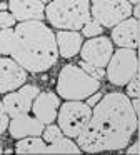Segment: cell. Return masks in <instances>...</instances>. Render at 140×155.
Returning <instances> with one entry per match:
<instances>
[{
  "label": "cell",
  "instance_id": "cell-2",
  "mask_svg": "<svg viewBox=\"0 0 140 155\" xmlns=\"http://www.w3.org/2000/svg\"><path fill=\"white\" fill-rule=\"evenodd\" d=\"M0 54L15 58L32 74L47 72L58 60L55 34L42 20H25L15 27L2 28Z\"/></svg>",
  "mask_w": 140,
  "mask_h": 155
},
{
  "label": "cell",
  "instance_id": "cell-7",
  "mask_svg": "<svg viewBox=\"0 0 140 155\" xmlns=\"http://www.w3.org/2000/svg\"><path fill=\"white\" fill-rule=\"evenodd\" d=\"M92 18L102 24V27L112 28L133 14L128 0H90Z\"/></svg>",
  "mask_w": 140,
  "mask_h": 155
},
{
  "label": "cell",
  "instance_id": "cell-14",
  "mask_svg": "<svg viewBox=\"0 0 140 155\" xmlns=\"http://www.w3.org/2000/svg\"><path fill=\"white\" fill-rule=\"evenodd\" d=\"M45 125L33 115L30 117L28 114L17 115L12 117L8 124V132L13 138H25V137H33V135H42Z\"/></svg>",
  "mask_w": 140,
  "mask_h": 155
},
{
  "label": "cell",
  "instance_id": "cell-20",
  "mask_svg": "<svg viewBox=\"0 0 140 155\" xmlns=\"http://www.w3.org/2000/svg\"><path fill=\"white\" fill-rule=\"evenodd\" d=\"M80 67H82L88 75H92L93 78H97V80H102V78L107 75V72H105L103 67H97V65H92V64H88V62H85V60L80 62Z\"/></svg>",
  "mask_w": 140,
  "mask_h": 155
},
{
  "label": "cell",
  "instance_id": "cell-4",
  "mask_svg": "<svg viewBox=\"0 0 140 155\" xmlns=\"http://www.w3.org/2000/svg\"><path fill=\"white\" fill-rule=\"evenodd\" d=\"M98 88L100 80L88 75L80 65H63L57 78V94L65 100H85Z\"/></svg>",
  "mask_w": 140,
  "mask_h": 155
},
{
  "label": "cell",
  "instance_id": "cell-18",
  "mask_svg": "<svg viewBox=\"0 0 140 155\" xmlns=\"http://www.w3.org/2000/svg\"><path fill=\"white\" fill-rule=\"evenodd\" d=\"M65 137V134L62 132V128L58 127V125H45V128H43L42 132V138L47 142V143H55V142H58L60 138Z\"/></svg>",
  "mask_w": 140,
  "mask_h": 155
},
{
  "label": "cell",
  "instance_id": "cell-9",
  "mask_svg": "<svg viewBox=\"0 0 140 155\" xmlns=\"http://www.w3.org/2000/svg\"><path fill=\"white\" fill-rule=\"evenodd\" d=\"M38 95V87L37 85H25L23 84L20 88L13 92H8L3 97V107L10 117L28 114L32 110V105L35 97Z\"/></svg>",
  "mask_w": 140,
  "mask_h": 155
},
{
  "label": "cell",
  "instance_id": "cell-12",
  "mask_svg": "<svg viewBox=\"0 0 140 155\" xmlns=\"http://www.w3.org/2000/svg\"><path fill=\"white\" fill-rule=\"evenodd\" d=\"M112 40L118 47L137 48L138 47V24L137 18H125L115 27H112Z\"/></svg>",
  "mask_w": 140,
  "mask_h": 155
},
{
  "label": "cell",
  "instance_id": "cell-23",
  "mask_svg": "<svg viewBox=\"0 0 140 155\" xmlns=\"http://www.w3.org/2000/svg\"><path fill=\"white\" fill-rule=\"evenodd\" d=\"M8 124H10V115L7 114L5 107H3V102H0V135L8 128Z\"/></svg>",
  "mask_w": 140,
  "mask_h": 155
},
{
  "label": "cell",
  "instance_id": "cell-26",
  "mask_svg": "<svg viewBox=\"0 0 140 155\" xmlns=\"http://www.w3.org/2000/svg\"><path fill=\"white\" fill-rule=\"evenodd\" d=\"M133 15H135L137 24H138V47H140V4L133 8Z\"/></svg>",
  "mask_w": 140,
  "mask_h": 155
},
{
  "label": "cell",
  "instance_id": "cell-30",
  "mask_svg": "<svg viewBox=\"0 0 140 155\" xmlns=\"http://www.w3.org/2000/svg\"><path fill=\"white\" fill-rule=\"evenodd\" d=\"M42 2H43V4H47V2H52V0H42Z\"/></svg>",
  "mask_w": 140,
  "mask_h": 155
},
{
  "label": "cell",
  "instance_id": "cell-19",
  "mask_svg": "<svg viewBox=\"0 0 140 155\" xmlns=\"http://www.w3.org/2000/svg\"><path fill=\"white\" fill-rule=\"evenodd\" d=\"M102 24L97 22L95 18H90L85 25L82 27V34L85 35L87 38H92V37H97V35H102Z\"/></svg>",
  "mask_w": 140,
  "mask_h": 155
},
{
  "label": "cell",
  "instance_id": "cell-16",
  "mask_svg": "<svg viewBox=\"0 0 140 155\" xmlns=\"http://www.w3.org/2000/svg\"><path fill=\"white\" fill-rule=\"evenodd\" d=\"M15 152L17 153H48V143L43 138H38V135L33 137H25L18 138L15 143Z\"/></svg>",
  "mask_w": 140,
  "mask_h": 155
},
{
  "label": "cell",
  "instance_id": "cell-22",
  "mask_svg": "<svg viewBox=\"0 0 140 155\" xmlns=\"http://www.w3.org/2000/svg\"><path fill=\"white\" fill-rule=\"evenodd\" d=\"M15 22H17V18L13 17L12 12L0 10V28H10V27H15Z\"/></svg>",
  "mask_w": 140,
  "mask_h": 155
},
{
  "label": "cell",
  "instance_id": "cell-13",
  "mask_svg": "<svg viewBox=\"0 0 140 155\" xmlns=\"http://www.w3.org/2000/svg\"><path fill=\"white\" fill-rule=\"evenodd\" d=\"M8 8L18 22L42 20L45 17V5L42 0H8Z\"/></svg>",
  "mask_w": 140,
  "mask_h": 155
},
{
  "label": "cell",
  "instance_id": "cell-31",
  "mask_svg": "<svg viewBox=\"0 0 140 155\" xmlns=\"http://www.w3.org/2000/svg\"><path fill=\"white\" fill-rule=\"evenodd\" d=\"M0 153H5V152H3V148H2V147H0Z\"/></svg>",
  "mask_w": 140,
  "mask_h": 155
},
{
  "label": "cell",
  "instance_id": "cell-3",
  "mask_svg": "<svg viewBox=\"0 0 140 155\" xmlns=\"http://www.w3.org/2000/svg\"><path fill=\"white\" fill-rule=\"evenodd\" d=\"M45 17L58 30H82L92 18L90 0H52L45 8Z\"/></svg>",
  "mask_w": 140,
  "mask_h": 155
},
{
  "label": "cell",
  "instance_id": "cell-27",
  "mask_svg": "<svg viewBox=\"0 0 140 155\" xmlns=\"http://www.w3.org/2000/svg\"><path fill=\"white\" fill-rule=\"evenodd\" d=\"M132 105H133V110H135L137 120H138V124H140V102L138 100H132Z\"/></svg>",
  "mask_w": 140,
  "mask_h": 155
},
{
  "label": "cell",
  "instance_id": "cell-1",
  "mask_svg": "<svg viewBox=\"0 0 140 155\" xmlns=\"http://www.w3.org/2000/svg\"><path fill=\"white\" fill-rule=\"evenodd\" d=\"M137 128L138 120L130 97L120 92H110L93 107L92 118L77 137V143L82 152L88 153L123 150L128 147Z\"/></svg>",
  "mask_w": 140,
  "mask_h": 155
},
{
  "label": "cell",
  "instance_id": "cell-28",
  "mask_svg": "<svg viewBox=\"0 0 140 155\" xmlns=\"http://www.w3.org/2000/svg\"><path fill=\"white\" fill-rule=\"evenodd\" d=\"M7 8H8V5H7V4H0V10H7Z\"/></svg>",
  "mask_w": 140,
  "mask_h": 155
},
{
  "label": "cell",
  "instance_id": "cell-10",
  "mask_svg": "<svg viewBox=\"0 0 140 155\" xmlns=\"http://www.w3.org/2000/svg\"><path fill=\"white\" fill-rule=\"evenodd\" d=\"M27 82V70L15 58L0 57V94H8L20 88Z\"/></svg>",
  "mask_w": 140,
  "mask_h": 155
},
{
  "label": "cell",
  "instance_id": "cell-24",
  "mask_svg": "<svg viewBox=\"0 0 140 155\" xmlns=\"http://www.w3.org/2000/svg\"><path fill=\"white\" fill-rule=\"evenodd\" d=\"M127 153H130V155L140 153V127L137 128V140H135V143L130 145V147H127Z\"/></svg>",
  "mask_w": 140,
  "mask_h": 155
},
{
  "label": "cell",
  "instance_id": "cell-8",
  "mask_svg": "<svg viewBox=\"0 0 140 155\" xmlns=\"http://www.w3.org/2000/svg\"><path fill=\"white\" fill-rule=\"evenodd\" d=\"M112 55H113V44L110 38L103 37V35L88 38L80 48L82 60L88 62L92 65H97V67H107Z\"/></svg>",
  "mask_w": 140,
  "mask_h": 155
},
{
  "label": "cell",
  "instance_id": "cell-15",
  "mask_svg": "<svg viewBox=\"0 0 140 155\" xmlns=\"http://www.w3.org/2000/svg\"><path fill=\"white\" fill-rule=\"evenodd\" d=\"M55 38H57L58 54L63 58L75 57L83 45L82 34H78V30H58L55 34Z\"/></svg>",
  "mask_w": 140,
  "mask_h": 155
},
{
  "label": "cell",
  "instance_id": "cell-5",
  "mask_svg": "<svg viewBox=\"0 0 140 155\" xmlns=\"http://www.w3.org/2000/svg\"><path fill=\"white\" fill-rule=\"evenodd\" d=\"M92 110L88 104L82 100H67L65 104L60 105V110L57 114V122L65 137L77 138L85 127L88 125L92 118Z\"/></svg>",
  "mask_w": 140,
  "mask_h": 155
},
{
  "label": "cell",
  "instance_id": "cell-25",
  "mask_svg": "<svg viewBox=\"0 0 140 155\" xmlns=\"http://www.w3.org/2000/svg\"><path fill=\"white\" fill-rule=\"evenodd\" d=\"M100 98H102V95H100L98 92H95V94H92V95L88 97V100H87V104H88L90 107L93 108V107H95V105L100 102Z\"/></svg>",
  "mask_w": 140,
  "mask_h": 155
},
{
  "label": "cell",
  "instance_id": "cell-17",
  "mask_svg": "<svg viewBox=\"0 0 140 155\" xmlns=\"http://www.w3.org/2000/svg\"><path fill=\"white\" fill-rule=\"evenodd\" d=\"M48 153H82V148L78 143L70 140V137H63L55 143H48Z\"/></svg>",
  "mask_w": 140,
  "mask_h": 155
},
{
  "label": "cell",
  "instance_id": "cell-21",
  "mask_svg": "<svg viewBox=\"0 0 140 155\" xmlns=\"http://www.w3.org/2000/svg\"><path fill=\"white\" fill-rule=\"evenodd\" d=\"M125 87H127V95L130 98H133V100L140 102V74H137Z\"/></svg>",
  "mask_w": 140,
  "mask_h": 155
},
{
  "label": "cell",
  "instance_id": "cell-32",
  "mask_svg": "<svg viewBox=\"0 0 140 155\" xmlns=\"http://www.w3.org/2000/svg\"><path fill=\"white\" fill-rule=\"evenodd\" d=\"M0 30H2V28H0Z\"/></svg>",
  "mask_w": 140,
  "mask_h": 155
},
{
  "label": "cell",
  "instance_id": "cell-29",
  "mask_svg": "<svg viewBox=\"0 0 140 155\" xmlns=\"http://www.w3.org/2000/svg\"><path fill=\"white\" fill-rule=\"evenodd\" d=\"M130 4H133V5H138L140 4V0H128Z\"/></svg>",
  "mask_w": 140,
  "mask_h": 155
},
{
  "label": "cell",
  "instance_id": "cell-6",
  "mask_svg": "<svg viewBox=\"0 0 140 155\" xmlns=\"http://www.w3.org/2000/svg\"><path fill=\"white\" fill-rule=\"evenodd\" d=\"M140 67V58L135 48L120 47L113 52L110 62L107 64V78L110 84L125 87L137 74Z\"/></svg>",
  "mask_w": 140,
  "mask_h": 155
},
{
  "label": "cell",
  "instance_id": "cell-11",
  "mask_svg": "<svg viewBox=\"0 0 140 155\" xmlns=\"http://www.w3.org/2000/svg\"><path fill=\"white\" fill-rule=\"evenodd\" d=\"M58 108H60V100L57 97V94H53V92H38V95L35 97L32 105L33 115L43 125H48L55 120Z\"/></svg>",
  "mask_w": 140,
  "mask_h": 155
}]
</instances>
